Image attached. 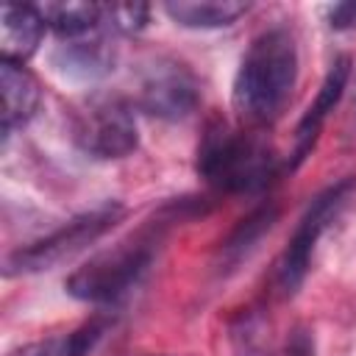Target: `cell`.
<instances>
[{"mask_svg": "<svg viewBox=\"0 0 356 356\" xmlns=\"http://www.w3.org/2000/svg\"><path fill=\"white\" fill-rule=\"evenodd\" d=\"M298 83V42L284 25L261 31L239 58L234 75V108L248 125L275 122Z\"/></svg>", "mask_w": 356, "mask_h": 356, "instance_id": "1", "label": "cell"}, {"mask_svg": "<svg viewBox=\"0 0 356 356\" xmlns=\"http://www.w3.org/2000/svg\"><path fill=\"white\" fill-rule=\"evenodd\" d=\"M72 139L92 159H125L139 145L134 114L120 97L89 100L75 114Z\"/></svg>", "mask_w": 356, "mask_h": 356, "instance_id": "6", "label": "cell"}, {"mask_svg": "<svg viewBox=\"0 0 356 356\" xmlns=\"http://www.w3.org/2000/svg\"><path fill=\"white\" fill-rule=\"evenodd\" d=\"M167 17L184 28H228L250 11L242 0H178L164 6Z\"/></svg>", "mask_w": 356, "mask_h": 356, "instance_id": "12", "label": "cell"}, {"mask_svg": "<svg viewBox=\"0 0 356 356\" xmlns=\"http://www.w3.org/2000/svg\"><path fill=\"white\" fill-rule=\"evenodd\" d=\"M328 22L334 31H353L356 28V3H337L328 8Z\"/></svg>", "mask_w": 356, "mask_h": 356, "instance_id": "18", "label": "cell"}, {"mask_svg": "<svg viewBox=\"0 0 356 356\" xmlns=\"http://www.w3.org/2000/svg\"><path fill=\"white\" fill-rule=\"evenodd\" d=\"M156 231L142 228L128 239L100 250L86 264H81L67 281L64 289L83 303H111L122 298L150 267L156 256Z\"/></svg>", "mask_w": 356, "mask_h": 356, "instance_id": "3", "label": "cell"}, {"mask_svg": "<svg viewBox=\"0 0 356 356\" xmlns=\"http://www.w3.org/2000/svg\"><path fill=\"white\" fill-rule=\"evenodd\" d=\"M44 19L36 6H17L6 3L0 8V50L3 58L8 61H25L36 53L42 33H44Z\"/></svg>", "mask_w": 356, "mask_h": 356, "instance_id": "11", "label": "cell"}, {"mask_svg": "<svg viewBox=\"0 0 356 356\" xmlns=\"http://www.w3.org/2000/svg\"><path fill=\"white\" fill-rule=\"evenodd\" d=\"M275 217H278V209L273 206V203H267V206H259L256 211H250L245 220H239V225L231 231V236L222 242V248H220V256L225 259V261H231V264H236L248 250H253L256 248V242L273 228V222H275Z\"/></svg>", "mask_w": 356, "mask_h": 356, "instance_id": "14", "label": "cell"}, {"mask_svg": "<svg viewBox=\"0 0 356 356\" xmlns=\"http://www.w3.org/2000/svg\"><path fill=\"white\" fill-rule=\"evenodd\" d=\"M6 356H72V350H70V337H53V339L22 345Z\"/></svg>", "mask_w": 356, "mask_h": 356, "instance_id": "16", "label": "cell"}, {"mask_svg": "<svg viewBox=\"0 0 356 356\" xmlns=\"http://www.w3.org/2000/svg\"><path fill=\"white\" fill-rule=\"evenodd\" d=\"M200 103V86L192 70L175 58H156L136 89V106L159 120H186Z\"/></svg>", "mask_w": 356, "mask_h": 356, "instance_id": "7", "label": "cell"}, {"mask_svg": "<svg viewBox=\"0 0 356 356\" xmlns=\"http://www.w3.org/2000/svg\"><path fill=\"white\" fill-rule=\"evenodd\" d=\"M353 195H356V178L348 175L312 197V203L300 214V220L278 259V289L284 295H295L300 289V284L309 275L312 256H314L320 236L331 228V222L339 220V214L345 211V206L350 203Z\"/></svg>", "mask_w": 356, "mask_h": 356, "instance_id": "5", "label": "cell"}, {"mask_svg": "<svg viewBox=\"0 0 356 356\" xmlns=\"http://www.w3.org/2000/svg\"><path fill=\"white\" fill-rule=\"evenodd\" d=\"M44 25L58 33V39H78L86 33H95L103 22V8L95 3H42L36 6Z\"/></svg>", "mask_w": 356, "mask_h": 356, "instance_id": "13", "label": "cell"}, {"mask_svg": "<svg viewBox=\"0 0 356 356\" xmlns=\"http://www.w3.org/2000/svg\"><path fill=\"white\" fill-rule=\"evenodd\" d=\"M278 172L275 150L259 136L231 128L222 120L209 122L197 145V175L225 195L264 189Z\"/></svg>", "mask_w": 356, "mask_h": 356, "instance_id": "2", "label": "cell"}, {"mask_svg": "<svg viewBox=\"0 0 356 356\" xmlns=\"http://www.w3.org/2000/svg\"><path fill=\"white\" fill-rule=\"evenodd\" d=\"M284 356H314V337L306 325H295L284 342Z\"/></svg>", "mask_w": 356, "mask_h": 356, "instance_id": "17", "label": "cell"}, {"mask_svg": "<svg viewBox=\"0 0 356 356\" xmlns=\"http://www.w3.org/2000/svg\"><path fill=\"white\" fill-rule=\"evenodd\" d=\"M53 67L67 78L95 81L114 70V47L103 33H86L78 39H61L53 53Z\"/></svg>", "mask_w": 356, "mask_h": 356, "instance_id": "9", "label": "cell"}, {"mask_svg": "<svg viewBox=\"0 0 356 356\" xmlns=\"http://www.w3.org/2000/svg\"><path fill=\"white\" fill-rule=\"evenodd\" d=\"M0 95H3V136L8 139L36 114L42 89L39 81L25 70V64L0 58Z\"/></svg>", "mask_w": 356, "mask_h": 356, "instance_id": "10", "label": "cell"}, {"mask_svg": "<svg viewBox=\"0 0 356 356\" xmlns=\"http://www.w3.org/2000/svg\"><path fill=\"white\" fill-rule=\"evenodd\" d=\"M103 17L111 19V25L122 33H139L147 19H150V8L142 3H128V6H108L103 8Z\"/></svg>", "mask_w": 356, "mask_h": 356, "instance_id": "15", "label": "cell"}, {"mask_svg": "<svg viewBox=\"0 0 356 356\" xmlns=\"http://www.w3.org/2000/svg\"><path fill=\"white\" fill-rule=\"evenodd\" d=\"M348 78H350V58L348 56H337L334 64L328 67V72H325V78H323L314 100L309 103L306 114L300 117V122L295 128V150H292V164H289L292 170L312 153V147H314V142H317V136H320L328 114L337 108V103L345 95Z\"/></svg>", "mask_w": 356, "mask_h": 356, "instance_id": "8", "label": "cell"}, {"mask_svg": "<svg viewBox=\"0 0 356 356\" xmlns=\"http://www.w3.org/2000/svg\"><path fill=\"white\" fill-rule=\"evenodd\" d=\"M125 214V206L117 200H108L103 206H95L78 217H72L70 222H64L61 228H56L53 234L17 248L14 253L6 256L3 273L6 275H28V273H42V270H53L64 261H70L72 256L83 253L92 242H97L111 225H117V220Z\"/></svg>", "mask_w": 356, "mask_h": 356, "instance_id": "4", "label": "cell"}]
</instances>
